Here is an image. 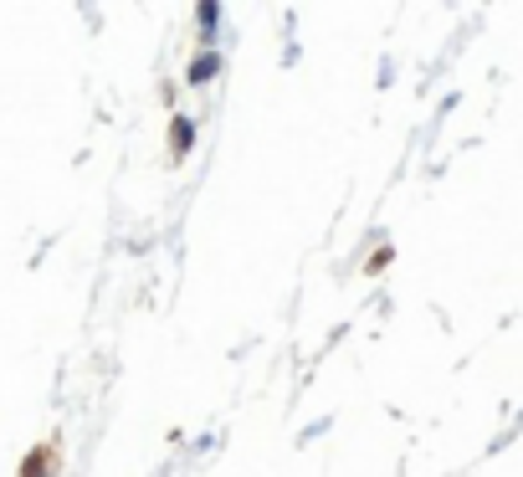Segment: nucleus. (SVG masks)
I'll list each match as a JSON object with an SVG mask.
<instances>
[{"label":"nucleus","instance_id":"obj_2","mask_svg":"<svg viewBox=\"0 0 523 477\" xmlns=\"http://www.w3.org/2000/svg\"><path fill=\"white\" fill-rule=\"evenodd\" d=\"M216 67H221V57H216V51H201V57L191 62V72H185V78H191L195 88H201V82H210V78H216Z\"/></svg>","mask_w":523,"mask_h":477},{"label":"nucleus","instance_id":"obj_1","mask_svg":"<svg viewBox=\"0 0 523 477\" xmlns=\"http://www.w3.org/2000/svg\"><path fill=\"white\" fill-rule=\"evenodd\" d=\"M195 144V118H185V113H174V128H170V154L185 159Z\"/></svg>","mask_w":523,"mask_h":477},{"label":"nucleus","instance_id":"obj_3","mask_svg":"<svg viewBox=\"0 0 523 477\" xmlns=\"http://www.w3.org/2000/svg\"><path fill=\"white\" fill-rule=\"evenodd\" d=\"M195 21H201V42H210V32H216V21H221V5H216V0H206V5L195 11Z\"/></svg>","mask_w":523,"mask_h":477}]
</instances>
